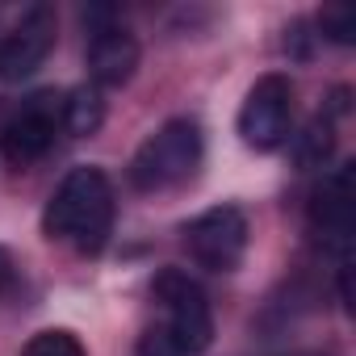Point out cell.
Returning <instances> with one entry per match:
<instances>
[{
  "mask_svg": "<svg viewBox=\"0 0 356 356\" xmlns=\"http://www.w3.org/2000/svg\"><path fill=\"white\" fill-rule=\"evenodd\" d=\"M101 122H105V97H101V88L80 84V88H72V92L63 97V105H59V126H63L67 134H76V138L97 134Z\"/></svg>",
  "mask_w": 356,
  "mask_h": 356,
  "instance_id": "30bf717a",
  "label": "cell"
},
{
  "mask_svg": "<svg viewBox=\"0 0 356 356\" xmlns=\"http://www.w3.org/2000/svg\"><path fill=\"white\" fill-rule=\"evenodd\" d=\"M318 30H323V38H327V42L348 47V42H352V34H356V13H352V9H343V5H327V9H318Z\"/></svg>",
  "mask_w": 356,
  "mask_h": 356,
  "instance_id": "4fadbf2b",
  "label": "cell"
},
{
  "mask_svg": "<svg viewBox=\"0 0 356 356\" xmlns=\"http://www.w3.org/2000/svg\"><path fill=\"white\" fill-rule=\"evenodd\" d=\"M138 38L126 34L122 26H109V30H97L92 42H88V76H92V88H122L134 80L138 72Z\"/></svg>",
  "mask_w": 356,
  "mask_h": 356,
  "instance_id": "ba28073f",
  "label": "cell"
},
{
  "mask_svg": "<svg viewBox=\"0 0 356 356\" xmlns=\"http://www.w3.org/2000/svg\"><path fill=\"white\" fill-rule=\"evenodd\" d=\"M202 122L197 118H168L130 159V185L143 193H159L189 181L202 163Z\"/></svg>",
  "mask_w": 356,
  "mask_h": 356,
  "instance_id": "7a4b0ae2",
  "label": "cell"
},
{
  "mask_svg": "<svg viewBox=\"0 0 356 356\" xmlns=\"http://www.w3.org/2000/svg\"><path fill=\"white\" fill-rule=\"evenodd\" d=\"M42 231L59 243H72L80 256H97L113 231V185L92 163L72 168L42 210Z\"/></svg>",
  "mask_w": 356,
  "mask_h": 356,
  "instance_id": "6da1fadb",
  "label": "cell"
},
{
  "mask_svg": "<svg viewBox=\"0 0 356 356\" xmlns=\"http://www.w3.org/2000/svg\"><path fill=\"white\" fill-rule=\"evenodd\" d=\"M159 310H163V331L181 348V356H202L214 343V310L206 289L185 273V268H163L151 285Z\"/></svg>",
  "mask_w": 356,
  "mask_h": 356,
  "instance_id": "3957f363",
  "label": "cell"
},
{
  "mask_svg": "<svg viewBox=\"0 0 356 356\" xmlns=\"http://www.w3.org/2000/svg\"><path fill=\"white\" fill-rule=\"evenodd\" d=\"M134 356H181V348L168 339L163 327H147L143 339H138V348H134Z\"/></svg>",
  "mask_w": 356,
  "mask_h": 356,
  "instance_id": "5bb4252c",
  "label": "cell"
},
{
  "mask_svg": "<svg viewBox=\"0 0 356 356\" xmlns=\"http://www.w3.org/2000/svg\"><path fill=\"white\" fill-rule=\"evenodd\" d=\"M5 273H9V252L0 248V281H5Z\"/></svg>",
  "mask_w": 356,
  "mask_h": 356,
  "instance_id": "9a60e30c",
  "label": "cell"
},
{
  "mask_svg": "<svg viewBox=\"0 0 356 356\" xmlns=\"http://www.w3.org/2000/svg\"><path fill=\"white\" fill-rule=\"evenodd\" d=\"M248 239L252 227L239 206H210L193 222H185V248L210 273H235L248 252Z\"/></svg>",
  "mask_w": 356,
  "mask_h": 356,
  "instance_id": "277c9868",
  "label": "cell"
},
{
  "mask_svg": "<svg viewBox=\"0 0 356 356\" xmlns=\"http://www.w3.org/2000/svg\"><path fill=\"white\" fill-rule=\"evenodd\" d=\"M310 222L339 252H348V235H352V163H339L318 185V193L310 202Z\"/></svg>",
  "mask_w": 356,
  "mask_h": 356,
  "instance_id": "9c48e42d",
  "label": "cell"
},
{
  "mask_svg": "<svg viewBox=\"0 0 356 356\" xmlns=\"http://www.w3.org/2000/svg\"><path fill=\"white\" fill-rule=\"evenodd\" d=\"M289 118H293V80L268 72L252 84L239 109V138L252 151H277L289 138Z\"/></svg>",
  "mask_w": 356,
  "mask_h": 356,
  "instance_id": "5b68a950",
  "label": "cell"
},
{
  "mask_svg": "<svg viewBox=\"0 0 356 356\" xmlns=\"http://www.w3.org/2000/svg\"><path fill=\"white\" fill-rule=\"evenodd\" d=\"M51 51H55V9L34 5L22 13V22L0 42V80L17 84V80L34 76Z\"/></svg>",
  "mask_w": 356,
  "mask_h": 356,
  "instance_id": "8992f818",
  "label": "cell"
},
{
  "mask_svg": "<svg viewBox=\"0 0 356 356\" xmlns=\"http://www.w3.org/2000/svg\"><path fill=\"white\" fill-rule=\"evenodd\" d=\"M22 356H84V343H80L72 331L51 327V331H38V335L22 348Z\"/></svg>",
  "mask_w": 356,
  "mask_h": 356,
  "instance_id": "7c38bea8",
  "label": "cell"
},
{
  "mask_svg": "<svg viewBox=\"0 0 356 356\" xmlns=\"http://www.w3.org/2000/svg\"><path fill=\"white\" fill-rule=\"evenodd\" d=\"M59 97L55 92H38L30 97V105L5 126V134H0V147H5V159L26 168L34 159H42L51 147H55V134H59Z\"/></svg>",
  "mask_w": 356,
  "mask_h": 356,
  "instance_id": "52a82bcc",
  "label": "cell"
},
{
  "mask_svg": "<svg viewBox=\"0 0 356 356\" xmlns=\"http://www.w3.org/2000/svg\"><path fill=\"white\" fill-rule=\"evenodd\" d=\"M331 151H335V126H331L327 113H318L293 138V159H298V168H323L331 159Z\"/></svg>",
  "mask_w": 356,
  "mask_h": 356,
  "instance_id": "8fae6325",
  "label": "cell"
}]
</instances>
